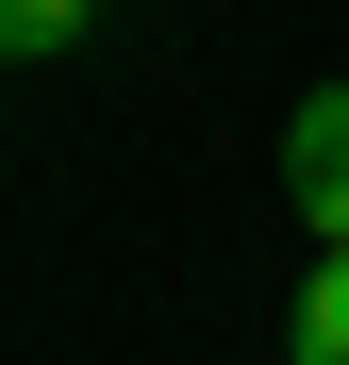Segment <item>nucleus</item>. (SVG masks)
I'll return each instance as SVG.
<instances>
[{
	"instance_id": "obj_1",
	"label": "nucleus",
	"mask_w": 349,
	"mask_h": 365,
	"mask_svg": "<svg viewBox=\"0 0 349 365\" xmlns=\"http://www.w3.org/2000/svg\"><path fill=\"white\" fill-rule=\"evenodd\" d=\"M283 200H300L316 250H349V83H316L300 116H283Z\"/></svg>"
},
{
	"instance_id": "obj_2",
	"label": "nucleus",
	"mask_w": 349,
	"mask_h": 365,
	"mask_svg": "<svg viewBox=\"0 0 349 365\" xmlns=\"http://www.w3.org/2000/svg\"><path fill=\"white\" fill-rule=\"evenodd\" d=\"M283 365H349V250H316L300 316H283Z\"/></svg>"
},
{
	"instance_id": "obj_3",
	"label": "nucleus",
	"mask_w": 349,
	"mask_h": 365,
	"mask_svg": "<svg viewBox=\"0 0 349 365\" xmlns=\"http://www.w3.org/2000/svg\"><path fill=\"white\" fill-rule=\"evenodd\" d=\"M84 34H100V0H0V50H17V67H67Z\"/></svg>"
}]
</instances>
